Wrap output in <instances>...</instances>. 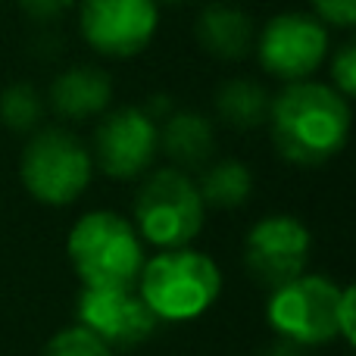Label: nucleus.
<instances>
[{"instance_id":"1","label":"nucleus","mask_w":356,"mask_h":356,"mask_svg":"<svg viewBox=\"0 0 356 356\" xmlns=\"http://www.w3.org/2000/svg\"><path fill=\"white\" fill-rule=\"evenodd\" d=\"M269 135L275 150L297 166H322L350 138V100L322 81H291L269 100Z\"/></svg>"},{"instance_id":"2","label":"nucleus","mask_w":356,"mask_h":356,"mask_svg":"<svg viewBox=\"0 0 356 356\" xmlns=\"http://www.w3.org/2000/svg\"><path fill=\"white\" fill-rule=\"evenodd\" d=\"M66 250L85 288H135L144 269V247L135 225L106 209H94L75 222Z\"/></svg>"},{"instance_id":"3","label":"nucleus","mask_w":356,"mask_h":356,"mask_svg":"<svg viewBox=\"0 0 356 356\" xmlns=\"http://www.w3.org/2000/svg\"><path fill=\"white\" fill-rule=\"evenodd\" d=\"M141 300L160 322L197 319L216 303L222 291V272L207 253L191 247H172L144 259L138 275Z\"/></svg>"},{"instance_id":"4","label":"nucleus","mask_w":356,"mask_h":356,"mask_svg":"<svg viewBox=\"0 0 356 356\" xmlns=\"http://www.w3.org/2000/svg\"><path fill=\"white\" fill-rule=\"evenodd\" d=\"M91 175V150L72 131L47 125L29 135L22 160H19V178L38 203L69 207L88 191Z\"/></svg>"},{"instance_id":"5","label":"nucleus","mask_w":356,"mask_h":356,"mask_svg":"<svg viewBox=\"0 0 356 356\" xmlns=\"http://www.w3.org/2000/svg\"><path fill=\"white\" fill-rule=\"evenodd\" d=\"M207 207L200 200L197 181L181 169H156L144 178L135 197V232L144 241L172 250L188 247L200 234Z\"/></svg>"},{"instance_id":"6","label":"nucleus","mask_w":356,"mask_h":356,"mask_svg":"<svg viewBox=\"0 0 356 356\" xmlns=\"http://www.w3.org/2000/svg\"><path fill=\"white\" fill-rule=\"evenodd\" d=\"M341 297L344 288L325 275H297L269 297V325L284 341L300 347L328 344L341 338Z\"/></svg>"},{"instance_id":"7","label":"nucleus","mask_w":356,"mask_h":356,"mask_svg":"<svg viewBox=\"0 0 356 356\" xmlns=\"http://www.w3.org/2000/svg\"><path fill=\"white\" fill-rule=\"evenodd\" d=\"M160 150V125L141 106L110 110L94 129V166L106 178L131 181L144 175Z\"/></svg>"},{"instance_id":"8","label":"nucleus","mask_w":356,"mask_h":356,"mask_svg":"<svg viewBox=\"0 0 356 356\" xmlns=\"http://www.w3.org/2000/svg\"><path fill=\"white\" fill-rule=\"evenodd\" d=\"M253 47L266 72L291 85V81H303L322 66L328 54V31L325 22H319L316 16L282 13L266 22Z\"/></svg>"},{"instance_id":"9","label":"nucleus","mask_w":356,"mask_h":356,"mask_svg":"<svg viewBox=\"0 0 356 356\" xmlns=\"http://www.w3.org/2000/svg\"><path fill=\"white\" fill-rule=\"evenodd\" d=\"M309 228L294 216H266L247 232L244 266L253 282L275 291L307 272L309 259Z\"/></svg>"},{"instance_id":"10","label":"nucleus","mask_w":356,"mask_h":356,"mask_svg":"<svg viewBox=\"0 0 356 356\" xmlns=\"http://www.w3.org/2000/svg\"><path fill=\"white\" fill-rule=\"evenodd\" d=\"M81 35L97 54L125 60L156 35V0H81Z\"/></svg>"},{"instance_id":"11","label":"nucleus","mask_w":356,"mask_h":356,"mask_svg":"<svg viewBox=\"0 0 356 356\" xmlns=\"http://www.w3.org/2000/svg\"><path fill=\"white\" fill-rule=\"evenodd\" d=\"M79 325L94 332L113 350L147 341L160 319L135 288H85L79 294Z\"/></svg>"},{"instance_id":"12","label":"nucleus","mask_w":356,"mask_h":356,"mask_svg":"<svg viewBox=\"0 0 356 356\" xmlns=\"http://www.w3.org/2000/svg\"><path fill=\"white\" fill-rule=\"evenodd\" d=\"M194 35H197V44H200L213 60L238 63L253 54L257 25L234 3H209L207 10L197 16Z\"/></svg>"},{"instance_id":"13","label":"nucleus","mask_w":356,"mask_h":356,"mask_svg":"<svg viewBox=\"0 0 356 356\" xmlns=\"http://www.w3.org/2000/svg\"><path fill=\"white\" fill-rule=\"evenodd\" d=\"M110 100L113 81L97 66H72L56 75V81L50 85V106L63 119H72V122L106 113Z\"/></svg>"},{"instance_id":"14","label":"nucleus","mask_w":356,"mask_h":356,"mask_svg":"<svg viewBox=\"0 0 356 356\" xmlns=\"http://www.w3.org/2000/svg\"><path fill=\"white\" fill-rule=\"evenodd\" d=\"M160 150L175 163V169H203L216 150L213 122L200 113H172L160 129Z\"/></svg>"},{"instance_id":"15","label":"nucleus","mask_w":356,"mask_h":356,"mask_svg":"<svg viewBox=\"0 0 356 356\" xmlns=\"http://www.w3.org/2000/svg\"><path fill=\"white\" fill-rule=\"evenodd\" d=\"M269 94L250 79H232L216 94V113L234 131H250L269 119Z\"/></svg>"},{"instance_id":"16","label":"nucleus","mask_w":356,"mask_h":356,"mask_svg":"<svg viewBox=\"0 0 356 356\" xmlns=\"http://www.w3.org/2000/svg\"><path fill=\"white\" fill-rule=\"evenodd\" d=\"M203 207L213 209H238L250 200L253 175L241 160H219L209 169H203V178L197 184Z\"/></svg>"},{"instance_id":"17","label":"nucleus","mask_w":356,"mask_h":356,"mask_svg":"<svg viewBox=\"0 0 356 356\" xmlns=\"http://www.w3.org/2000/svg\"><path fill=\"white\" fill-rule=\"evenodd\" d=\"M44 119V100L31 85L19 81L0 91V122L16 135H31L38 131Z\"/></svg>"},{"instance_id":"18","label":"nucleus","mask_w":356,"mask_h":356,"mask_svg":"<svg viewBox=\"0 0 356 356\" xmlns=\"http://www.w3.org/2000/svg\"><path fill=\"white\" fill-rule=\"evenodd\" d=\"M44 356H113V350L85 325H69L47 341Z\"/></svg>"},{"instance_id":"19","label":"nucleus","mask_w":356,"mask_h":356,"mask_svg":"<svg viewBox=\"0 0 356 356\" xmlns=\"http://www.w3.org/2000/svg\"><path fill=\"white\" fill-rule=\"evenodd\" d=\"M332 88L350 100L356 94V44H344L332 60Z\"/></svg>"},{"instance_id":"20","label":"nucleus","mask_w":356,"mask_h":356,"mask_svg":"<svg viewBox=\"0 0 356 356\" xmlns=\"http://www.w3.org/2000/svg\"><path fill=\"white\" fill-rule=\"evenodd\" d=\"M316 10V19L325 25L350 29L356 22V0H309Z\"/></svg>"},{"instance_id":"21","label":"nucleus","mask_w":356,"mask_h":356,"mask_svg":"<svg viewBox=\"0 0 356 356\" xmlns=\"http://www.w3.org/2000/svg\"><path fill=\"white\" fill-rule=\"evenodd\" d=\"M75 3H79V0H19L25 16L38 19V22H47V19L63 16V13L72 10Z\"/></svg>"},{"instance_id":"22","label":"nucleus","mask_w":356,"mask_h":356,"mask_svg":"<svg viewBox=\"0 0 356 356\" xmlns=\"http://www.w3.org/2000/svg\"><path fill=\"white\" fill-rule=\"evenodd\" d=\"M353 307H356V291L347 284L344 297H341V338L353 344Z\"/></svg>"},{"instance_id":"23","label":"nucleus","mask_w":356,"mask_h":356,"mask_svg":"<svg viewBox=\"0 0 356 356\" xmlns=\"http://www.w3.org/2000/svg\"><path fill=\"white\" fill-rule=\"evenodd\" d=\"M300 350H303V347H300V344H294V341H282V344L272 347L269 356H303Z\"/></svg>"},{"instance_id":"24","label":"nucleus","mask_w":356,"mask_h":356,"mask_svg":"<svg viewBox=\"0 0 356 356\" xmlns=\"http://www.w3.org/2000/svg\"><path fill=\"white\" fill-rule=\"evenodd\" d=\"M160 3H169V6H178V3H188V0H160Z\"/></svg>"}]
</instances>
